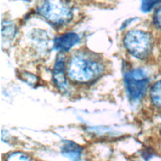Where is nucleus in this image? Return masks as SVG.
I'll return each mask as SVG.
<instances>
[{
  "mask_svg": "<svg viewBox=\"0 0 161 161\" xmlns=\"http://www.w3.org/2000/svg\"><path fill=\"white\" fill-rule=\"evenodd\" d=\"M103 72V65L97 57L80 52L71 58L68 66V76L78 83H90L97 79Z\"/></svg>",
  "mask_w": 161,
  "mask_h": 161,
  "instance_id": "nucleus-1",
  "label": "nucleus"
},
{
  "mask_svg": "<svg viewBox=\"0 0 161 161\" xmlns=\"http://www.w3.org/2000/svg\"><path fill=\"white\" fill-rule=\"evenodd\" d=\"M38 13L56 26L64 25L73 18V9L67 0H44L39 6Z\"/></svg>",
  "mask_w": 161,
  "mask_h": 161,
  "instance_id": "nucleus-2",
  "label": "nucleus"
},
{
  "mask_svg": "<svg viewBox=\"0 0 161 161\" xmlns=\"http://www.w3.org/2000/svg\"><path fill=\"white\" fill-rule=\"evenodd\" d=\"M123 45L133 57L145 59L149 55L152 48L151 36L140 30H132L123 38Z\"/></svg>",
  "mask_w": 161,
  "mask_h": 161,
  "instance_id": "nucleus-3",
  "label": "nucleus"
},
{
  "mask_svg": "<svg viewBox=\"0 0 161 161\" xmlns=\"http://www.w3.org/2000/svg\"><path fill=\"white\" fill-rule=\"evenodd\" d=\"M125 85L129 98L138 101L145 95L149 86V79L143 70L133 69L125 74Z\"/></svg>",
  "mask_w": 161,
  "mask_h": 161,
  "instance_id": "nucleus-4",
  "label": "nucleus"
},
{
  "mask_svg": "<svg viewBox=\"0 0 161 161\" xmlns=\"http://www.w3.org/2000/svg\"><path fill=\"white\" fill-rule=\"evenodd\" d=\"M66 57L63 52H61L57 59H56L54 70H53V80L55 85L58 86V89L62 92H68V83L66 80Z\"/></svg>",
  "mask_w": 161,
  "mask_h": 161,
  "instance_id": "nucleus-5",
  "label": "nucleus"
},
{
  "mask_svg": "<svg viewBox=\"0 0 161 161\" xmlns=\"http://www.w3.org/2000/svg\"><path fill=\"white\" fill-rule=\"evenodd\" d=\"M80 42V36L77 33L70 32L61 35L54 40V48L61 52H68Z\"/></svg>",
  "mask_w": 161,
  "mask_h": 161,
  "instance_id": "nucleus-6",
  "label": "nucleus"
},
{
  "mask_svg": "<svg viewBox=\"0 0 161 161\" xmlns=\"http://www.w3.org/2000/svg\"><path fill=\"white\" fill-rule=\"evenodd\" d=\"M61 152L64 156L68 157L72 161H79L80 154H82V148L73 141H64L61 148Z\"/></svg>",
  "mask_w": 161,
  "mask_h": 161,
  "instance_id": "nucleus-7",
  "label": "nucleus"
},
{
  "mask_svg": "<svg viewBox=\"0 0 161 161\" xmlns=\"http://www.w3.org/2000/svg\"><path fill=\"white\" fill-rule=\"evenodd\" d=\"M150 97L152 103L157 107H161V80L155 83L150 90Z\"/></svg>",
  "mask_w": 161,
  "mask_h": 161,
  "instance_id": "nucleus-8",
  "label": "nucleus"
},
{
  "mask_svg": "<svg viewBox=\"0 0 161 161\" xmlns=\"http://www.w3.org/2000/svg\"><path fill=\"white\" fill-rule=\"evenodd\" d=\"M16 33V27L12 22H5L2 25V38L12 39Z\"/></svg>",
  "mask_w": 161,
  "mask_h": 161,
  "instance_id": "nucleus-9",
  "label": "nucleus"
},
{
  "mask_svg": "<svg viewBox=\"0 0 161 161\" xmlns=\"http://www.w3.org/2000/svg\"><path fill=\"white\" fill-rule=\"evenodd\" d=\"M159 3H161V0H141L140 8L143 12H149Z\"/></svg>",
  "mask_w": 161,
  "mask_h": 161,
  "instance_id": "nucleus-10",
  "label": "nucleus"
},
{
  "mask_svg": "<svg viewBox=\"0 0 161 161\" xmlns=\"http://www.w3.org/2000/svg\"><path fill=\"white\" fill-rule=\"evenodd\" d=\"M6 161H31L29 156L22 152H14L6 158Z\"/></svg>",
  "mask_w": 161,
  "mask_h": 161,
  "instance_id": "nucleus-11",
  "label": "nucleus"
},
{
  "mask_svg": "<svg viewBox=\"0 0 161 161\" xmlns=\"http://www.w3.org/2000/svg\"><path fill=\"white\" fill-rule=\"evenodd\" d=\"M153 22L155 24V26L159 29H161V6L156 10L155 14H154Z\"/></svg>",
  "mask_w": 161,
  "mask_h": 161,
  "instance_id": "nucleus-12",
  "label": "nucleus"
}]
</instances>
